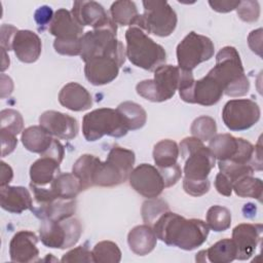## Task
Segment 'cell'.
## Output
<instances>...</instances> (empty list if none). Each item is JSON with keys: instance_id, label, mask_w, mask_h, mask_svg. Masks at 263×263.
Returning <instances> with one entry per match:
<instances>
[{"instance_id": "cell-1", "label": "cell", "mask_w": 263, "mask_h": 263, "mask_svg": "<svg viewBox=\"0 0 263 263\" xmlns=\"http://www.w3.org/2000/svg\"><path fill=\"white\" fill-rule=\"evenodd\" d=\"M152 228L161 241L185 251L200 247L210 232L209 226L202 220L186 219L171 211L161 215Z\"/></svg>"}, {"instance_id": "cell-2", "label": "cell", "mask_w": 263, "mask_h": 263, "mask_svg": "<svg viewBox=\"0 0 263 263\" xmlns=\"http://www.w3.org/2000/svg\"><path fill=\"white\" fill-rule=\"evenodd\" d=\"M209 148L218 160H228L240 164H248L254 171L262 170L261 142L254 146L242 138H235L230 134L215 135L209 143Z\"/></svg>"}, {"instance_id": "cell-3", "label": "cell", "mask_w": 263, "mask_h": 263, "mask_svg": "<svg viewBox=\"0 0 263 263\" xmlns=\"http://www.w3.org/2000/svg\"><path fill=\"white\" fill-rule=\"evenodd\" d=\"M222 84L224 93L236 98L248 93L250 81L245 74L238 51L233 46H225L216 55V65L210 71Z\"/></svg>"}, {"instance_id": "cell-4", "label": "cell", "mask_w": 263, "mask_h": 263, "mask_svg": "<svg viewBox=\"0 0 263 263\" xmlns=\"http://www.w3.org/2000/svg\"><path fill=\"white\" fill-rule=\"evenodd\" d=\"M125 54L136 67L154 71L166 61L164 48L151 39L145 31L137 26L129 27L125 32Z\"/></svg>"}, {"instance_id": "cell-5", "label": "cell", "mask_w": 263, "mask_h": 263, "mask_svg": "<svg viewBox=\"0 0 263 263\" xmlns=\"http://www.w3.org/2000/svg\"><path fill=\"white\" fill-rule=\"evenodd\" d=\"M179 150L185 161L184 179L189 181H204L214 168L216 158L209 147L195 137H188L181 141Z\"/></svg>"}, {"instance_id": "cell-6", "label": "cell", "mask_w": 263, "mask_h": 263, "mask_svg": "<svg viewBox=\"0 0 263 263\" xmlns=\"http://www.w3.org/2000/svg\"><path fill=\"white\" fill-rule=\"evenodd\" d=\"M127 132L128 128L116 109H96L85 114L82 119V134L88 142H95L104 136L121 138Z\"/></svg>"}, {"instance_id": "cell-7", "label": "cell", "mask_w": 263, "mask_h": 263, "mask_svg": "<svg viewBox=\"0 0 263 263\" xmlns=\"http://www.w3.org/2000/svg\"><path fill=\"white\" fill-rule=\"evenodd\" d=\"M181 69L173 65H161L154 70V78L146 79L136 85L142 98L155 103L167 101L174 97L179 87Z\"/></svg>"}, {"instance_id": "cell-8", "label": "cell", "mask_w": 263, "mask_h": 263, "mask_svg": "<svg viewBox=\"0 0 263 263\" xmlns=\"http://www.w3.org/2000/svg\"><path fill=\"white\" fill-rule=\"evenodd\" d=\"M144 12L136 24L148 34L159 37L170 36L177 27V13L166 1H143Z\"/></svg>"}, {"instance_id": "cell-9", "label": "cell", "mask_w": 263, "mask_h": 263, "mask_svg": "<svg viewBox=\"0 0 263 263\" xmlns=\"http://www.w3.org/2000/svg\"><path fill=\"white\" fill-rule=\"evenodd\" d=\"M82 233L78 219L69 217L61 221L42 220L39 236L44 246L51 249H69L75 246Z\"/></svg>"}, {"instance_id": "cell-10", "label": "cell", "mask_w": 263, "mask_h": 263, "mask_svg": "<svg viewBox=\"0 0 263 263\" xmlns=\"http://www.w3.org/2000/svg\"><path fill=\"white\" fill-rule=\"evenodd\" d=\"M176 52L178 67L183 71L192 72L199 64L214 55L215 46L209 37L190 32L178 44Z\"/></svg>"}, {"instance_id": "cell-11", "label": "cell", "mask_w": 263, "mask_h": 263, "mask_svg": "<svg viewBox=\"0 0 263 263\" xmlns=\"http://www.w3.org/2000/svg\"><path fill=\"white\" fill-rule=\"evenodd\" d=\"M260 115L259 105L250 99L230 100L222 110L224 124L233 132L249 129L259 121Z\"/></svg>"}, {"instance_id": "cell-12", "label": "cell", "mask_w": 263, "mask_h": 263, "mask_svg": "<svg viewBox=\"0 0 263 263\" xmlns=\"http://www.w3.org/2000/svg\"><path fill=\"white\" fill-rule=\"evenodd\" d=\"M126 54H107L85 62L84 74L93 85H104L112 82L125 62Z\"/></svg>"}, {"instance_id": "cell-13", "label": "cell", "mask_w": 263, "mask_h": 263, "mask_svg": "<svg viewBox=\"0 0 263 263\" xmlns=\"http://www.w3.org/2000/svg\"><path fill=\"white\" fill-rule=\"evenodd\" d=\"M128 180L133 189L148 199L158 197L165 188L158 168L148 163L136 166L132 171Z\"/></svg>"}, {"instance_id": "cell-14", "label": "cell", "mask_w": 263, "mask_h": 263, "mask_svg": "<svg viewBox=\"0 0 263 263\" xmlns=\"http://www.w3.org/2000/svg\"><path fill=\"white\" fill-rule=\"evenodd\" d=\"M263 226L261 224L242 223L232 230V240L237 249V260H248L261 242Z\"/></svg>"}, {"instance_id": "cell-15", "label": "cell", "mask_w": 263, "mask_h": 263, "mask_svg": "<svg viewBox=\"0 0 263 263\" xmlns=\"http://www.w3.org/2000/svg\"><path fill=\"white\" fill-rule=\"evenodd\" d=\"M39 123L51 136L63 140L74 139L79 129L74 117L53 110L43 112L39 117Z\"/></svg>"}, {"instance_id": "cell-16", "label": "cell", "mask_w": 263, "mask_h": 263, "mask_svg": "<svg viewBox=\"0 0 263 263\" xmlns=\"http://www.w3.org/2000/svg\"><path fill=\"white\" fill-rule=\"evenodd\" d=\"M223 95L224 88L222 84L209 72L201 79L194 81L186 103L209 107L217 104Z\"/></svg>"}, {"instance_id": "cell-17", "label": "cell", "mask_w": 263, "mask_h": 263, "mask_svg": "<svg viewBox=\"0 0 263 263\" xmlns=\"http://www.w3.org/2000/svg\"><path fill=\"white\" fill-rule=\"evenodd\" d=\"M71 13L81 27L90 26L99 29L114 23L105 8L96 1H75Z\"/></svg>"}, {"instance_id": "cell-18", "label": "cell", "mask_w": 263, "mask_h": 263, "mask_svg": "<svg viewBox=\"0 0 263 263\" xmlns=\"http://www.w3.org/2000/svg\"><path fill=\"white\" fill-rule=\"evenodd\" d=\"M37 242L38 237L34 232L29 230L16 232L9 242L10 260L21 263L37 261L39 256Z\"/></svg>"}, {"instance_id": "cell-19", "label": "cell", "mask_w": 263, "mask_h": 263, "mask_svg": "<svg viewBox=\"0 0 263 263\" xmlns=\"http://www.w3.org/2000/svg\"><path fill=\"white\" fill-rule=\"evenodd\" d=\"M48 31L58 41H79L83 36V27L65 8H60L54 12Z\"/></svg>"}, {"instance_id": "cell-20", "label": "cell", "mask_w": 263, "mask_h": 263, "mask_svg": "<svg viewBox=\"0 0 263 263\" xmlns=\"http://www.w3.org/2000/svg\"><path fill=\"white\" fill-rule=\"evenodd\" d=\"M42 49L39 36L30 30H18L12 41V50L16 58L27 64L35 63Z\"/></svg>"}, {"instance_id": "cell-21", "label": "cell", "mask_w": 263, "mask_h": 263, "mask_svg": "<svg viewBox=\"0 0 263 263\" xmlns=\"http://www.w3.org/2000/svg\"><path fill=\"white\" fill-rule=\"evenodd\" d=\"M1 208L12 214H21L33 206V198L30 191L22 186H1Z\"/></svg>"}, {"instance_id": "cell-22", "label": "cell", "mask_w": 263, "mask_h": 263, "mask_svg": "<svg viewBox=\"0 0 263 263\" xmlns=\"http://www.w3.org/2000/svg\"><path fill=\"white\" fill-rule=\"evenodd\" d=\"M59 102L65 108L80 112L92 106V98L87 89L77 82H69L59 92Z\"/></svg>"}, {"instance_id": "cell-23", "label": "cell", "mask_w": 263, "mask_h": 263, "mask_svg": "<svg viewBox=\"0 0 263 263\" xmlns=\"http://www.w3.org/2000/svg\"><path fill=\"white\" fill-rule=\"evenodd\" d=\"M31 211L41 220L61 221L72 217L76 211L75 199H54L43 205H33Z\"/></svg>"}, {"instance_id": "cell-24", "label": "cell", "mask_w": 263, "mask_h": 263, "mask_svg": "<svg viewBox=\"0 0 263 263\" xmlns=\"http://www.w3.org/2000/svg\"><path fill=\"white\" fill-rule=\"evenodd\" d=\"M157 237L151 226L144 224L138 225L129 230L127 234V243L133 253L139 256H145L151 253L156 247Z\"/></svg>"}, {"instance_id": "cell-25", "label": "cell", "mask_w": 263, "mask_h": 263, "mask_svg": "<svg viewBox=\"0 0 263 263\" xmlns=\"http://www.w3.org/2000/svg\"><path fill=\"white\" fill-rule=\"evenodd\" d=\"M237 249L234 241L230 238H224L208 250H202L196 254L197 262H213V263H228L236 259Z\"/></svg>"}, {"instance_id": "cell-26", "label": "cell", "mask_w": 263, "mask_h": 263, "mask_svg": "<svg viewBox=\"0 0 263 263\" xmlns=\"http://www.w3.org/2000/svg\"><path fill=\"white\" fill-rule=\"evenodd\" d=\"M60 173V162L58 160L48 156H41L30 167V184L47 187Z\"/></svg>"}, {"instance_id": "cell-27", "label": "cell", "mask_w": 263, "mask_h": 263, "mask_svg": "<svg viewBox=\"0 0 263 263\" xmlns=\"http://www.w3.org/2000/svg\"><path fill=\"white\" fill-rule=\"evenodd\" d=\"M21 140L27 150L42 155L51 146L53 138L41 125H33L23 130Z\"/></svg>"}, {"instance_id": "cell-28", "label": "cell", "mask_w": 263, "mask_h": 263, "mask_svg": "<svg viewBox=\"0 0 263 263\" xmlns=\"http://www.w3.org/2000/svg\"><path fill=\"white\" fill-rule=\"evenodd\" d=\"M48 187L54 197L61 199H75L82 191L80 182L73 173H60Z\"/></svg>"}, {"instance_id": "cell-29", "label": "cell", "mask_w": 263, "mask_h": 263, "mask_svg": "<svg viewBox=\"0 0 263 263\" xmlns=\"http://www.w3.org/2000/svg\"><path fill=\"white\" fill-rule=\"evenodd\" d=\"M100 160L101 159L95 155L83 154L74 162L72 173L79 180L82 190H86L93 186L92 178Z\"/></svg>"}, {"instance_id": "cell-30", "label": "cell", "mask_w": 263, "mask_h": 263, "mask_svg": "<svg viewBox=\"0 0 263 263\" xmlns=\"http://www.w3.org/2000/svg\"><path fill=\"white\" fill-rule=\"evenodd\" d=\"M179 146L173 140L165 139L155 144L153 149V159L157 168L174 165L179 157Z\"/></svg>"}, {"instance_id": "cell-31", "label": "cell", "mask_w": 263, "mask_h": 263, "mask_svg": "<svg viewBox=\"0 0 263 263\" xmlns=\"http://www.w3.org/2000/svg\"><path fill=\"white\" fill-rule=\"evenodd\" d=\"M122 116L128 130L142 128L147 121V113L143 107L135 102H123L116 109Z\"/></svg>"}, {"instance_id": "cell-32", "label": "cell", "mask_w": 263, "mask_h": 263, "mask_svg": "<svg viewBox=\"0 0 263 263\" xmlns=\"http://www.w3.org/2000/svg\"><path fill=\"white\" fill-rule=\"evenodd\" d=\"M111 18L116 25L134 26L139 17V12L135 2L119 0L112 3L110 7Z\"/></svg>"}, {"instance_id": "cell-33", "label": "cell", "mask_w": 263, "mask_h": 263, "mask_svg": "<svg viewBox=\"0 0 263 263\" xmlns=\"http://www.w3.org/2000/svg\"><path fill=\"white\" fill-rule=\"evenodd\" d=\"M110 163H112L117 171L127 180L132 171L134 170V164L136 160V156L134 151L122 148V147H113L107 156V159Z\"/></svg>"}, {"instance_id": "cell-34", "label": "cell", "mask_w": 263, "mask_h": 263, "mask_svg": "<svg viewBox=\"0 0 263 263\" xmlns=\"http://www.w3.org/2000/svg\"><path fill=\"white\" fill-rule=\"evenodd\" d=\"M232 190L239 197H250L261 201L263 194V184L261 179L254 178L252 175L246 176L237 180L232 185Z\"/></svg>"}, {"instance_id": "cell-35", "label": "cell", "mask_w": 263, "mask_h": 263, "mask_svg": "<svg viewBox=\"0 0 263 263\" xmlns=\"http://www.w3.org/2000/svg\"><path fill=\"white\" fill-rule=\"evenodd\" d=\"M206 225L216 232L227 230L231 225V213L222 205H213L206 212Z\"/></svg>"}, {"instance_id": "cell-36", "label": "cell", "mask_w": 263, "mask_h": 263, "mask_svg": "<svg viewBox=\"0 0 263 263\" xmlns=\"http://www.w3.org/2000/svg\"><path fill=\"white\" fill-rule=\"evenodd\" d=\"M91 252L97 263H118L121 260L120 249L115 242L110 240L98 242Z\"/></svg>"}, {"instance_id": "cell-37", "label": "cell", "mask_w": 263, "mask_h": 263, "mask_svg": "<svg viewBox=\"0 0 263 263\" xmlns=\"http://www.w3.org/2000/svg\"><path fill=\"white\" fill-rule=\"evenodd\" d=\"M167 211H170V206L166 201L159 198H149L143 202L141 214L144 223L152 227L157 219Z\"/></svg>"}, {"instance_id": "cell-38", "label": "cell", "mask_w": 263, "mask_h": 263, "mask_svg": "<svg viewBox=\"0 0 263 263\" xmlns=\"http://www.w3.org/2000/svg\"><path fill=\"white\" fill-rule=\"evenodd\" d=\"M190 130L193 137L200 141H210L217 133V124L214 118L203 115L194 119Z\"/></svg>"}, {"instance_id": "cell-39", "label": "cell", "mask_w": 263, "mask_h": 263, "mask_svg": "<svg viewBox=\"0 0 263 263\" xmlns=\"http://www.w3.org/2000/svg\"><path fill=\"white\" fill-rule=\"evenodd\" d=\"M218 166L220 172L232 182V185L240 178L253 175L254 173V170L248 164H240L228 160H219Z\"/></svg>"}, {"instance_id": "cell-40", "label": "cell", "mask_w": 263, "mask_h": 263, "mask_svg": "<svg viewBox=\"0 0 263 263\" xmlns=\"http://www.w3.org/2000/svg\"><path fill=\"white\" fill-rule=\"evenodd\" d=\"M1 116V130H5L14 136L23 132L24 119L21 113L13 109H4L0 113Z\"/></svg>"}, {"instance_id": "cell-41", "label": "cell", "mask_w": 263, "mask_h": 263, "mask_svg": "<svg viewBox=\"0 0 263 263\" xmlns=\"http://www.w3.org/2000/svg\"><path fill=\"white\" fill-rule=\"evenodd\" d=\"M236 11L238 17L246 23H254L260 16V6L257 1H240Z\"/></svg>"}, {"instance_id": "cell-42", "label": "cell", "mask_w": 263, "mask_h": 263, "mask_svg": "<svg viewBox=\"0 0 263 263\" xmlns=\"http://www.w3.org/2000/svg\"><path fill=\"white\" fill-rule=\"evenodd\" d=\"M62 262H95L92 252L85 246H79L67 252L61 259Z\"/></svg>"}, {"instance_id": "cell-43", "label": "cell", "mask_w": 263, "mask_h": 263, "mask_svg": "<svg viewBox=\"0 0 263 263\" xmlns=\"http://www.w3.org/2000/svg\"><path fill=\"white\" fill-rule=\"evenodd\" d=\"M210 186L211 184L209 179L204 181H189V180L183 179V188L185 192L194 197L201 196L206 192H209Z\"/></svg>"}, {"instance_id": "cell-44", "label": "cell", "mask_w": 263, "mask_h": 263, "mask_svg": "<svg viewBox=\"0 0 263 263\" xmlns=\"http://www.w3.org/2000/svg\"><path fill=\"white\" fill-rule=\"evenodd\" d=\"M158 171L162 176L165 187H171V186L175 185L180 180V178L182 176V170H181V166L179 165V163H176V164L167 166V167L158 168Z\"/></svg>"}, {"instance_id": "cell-45", "label": "cell", "mask_w": 263, "mask_h": 263, "mask_svg": "<svg viewBox=\"0 0 263 263\" xmlns=\"http://www.w3.org/2000/svg\"><path fill=\"white\" fill-rule=\"evenodd\" d=\"M0 139H1V156L4 157L10 154L17 145L16 136L0 129Z\"/></svg>"}, {"instance_id": "cell-46", "label": "cell", "mask_w": 263, "mask_h": 263, "mask_svg": "<svg viewBox=\"0 0 263 263\" xmlns=\"http://www.w3.org/2000/svg\"><path fill=\"white\" fill-rule=\"evenodd\" d=\"M18 30L11 25H2L0 30L1 35V48L5 50H12V41Z\"/></svg>"}, {"instance_id": "cell-47", "label": "cell", "mask_w": 263, "mask_h": 263, "mask_svg": "<svg viewBox=\"0 0 263 263\" xmlns=\"http://www.w3.org/2000/svg\"><path fill=\"white\" fill-rule=\"evenodd\" d=\"M215 187L221 195L230 196L232 193V182L221 172L216 176Z\"/></svg>"}, {"instance_id": "cell-48", "label": "cell", "mask_w": 263, "mask_h": 263, "mask_svg": "<svg viewBox=\"0 0 263 263\" xmlns=\"http://www.w3.org/2000/svg\"><path fill=\"white\" fill-rule=\"evenodd\" d=\"M248 43L253 52L262 57V29L254 30L248 37Z\"/></svg>"}, {"instance_id": "cell-49", "label": "cell", "mask_w": 263, "mask_h": 263, "mask_svg": "<svg viewBox=\"0 0 263 263\" xmlns=\"http://www.w3.org/2000/svg\"><path fill=\"white\" fill-rule=\"evenodd\" d=\"M52 17H53V12L51 8L47 5L39 7L34 13V18L36 23L42 27L49 25L52 21Z\"/></svg>"}, {"instance_id": "cell-50", "label": "cell", "mask_w": 263, "mask_h": 263, "mask_svg": "<svg viewBox=\"0 0 263 263\" xmlns=\"http://www.w3.org/2000/svg\"><path fill=\"white\" fill-rule=\"evenodd\" d=\"M240 1H228V0H222V1H209L210 6L213 10L218 12H229L233 9H236Z\"/></svg>"}, {"instance_id": "cell-51", "label": "cell", "mask_w": 263, "mask_h": 263, "mask_svg": "<svg viewBox=\"0 0 263 263\" xmlns=\"http://www.w3.org/2000/svg\"><path fill=\"white\" fill-rule=\"evenodd\" d=\"M1 182H0V185L1 186H6L8 185L12 178H13V171L12 168L10 167V165H8L6 162L4 161H1Z\"/></svg>"}, {"instance_id": "cell-52", "label": "cell", "mask_w": 263, "mask_h": 263, "mask_svg": "<svg viewBox=\"0 0 263 263\" xmlns=\"http://www.w3.org/2000/svg\"><path fill=\"white\" fill-rule=\"evenodd\" d=\"M13 83L10 77L1 74V98H5L12 92Z\"/></svg>"}, {"instance_id": "cell-53", "label": "cell", "mask_w": 263, "mask_h": 263, "mask_svg": "<svg viewBox=\"0 0 263 263\" xmlns=\"http://www.w3.org/2000/svg\"><path fill=\"white\" fill-rule=\"evenodd\" d=\"M256 206L255 204L253 203H248V204H245L243 209H242V212H243V216L247 217V218H251V217H254L256 215Z\"/></svg>"}, {"instance_id": "cell-54", "label": "cell", "mask_w": 263, "mask_h": 263, "mask_svg": "<svg viewBox=\"0 0 263 263\" xmlns=\"http://www.w3.org/2000/svg\"><path fill=\"white\" fill-rule=\"evenodd\" d=\"M2 55H3V59H2V66H1V71L3 72L4 70H6L8 67H9V59L8 57L6 55V50L2 48Z\"/></svg>"}]
</instances>
